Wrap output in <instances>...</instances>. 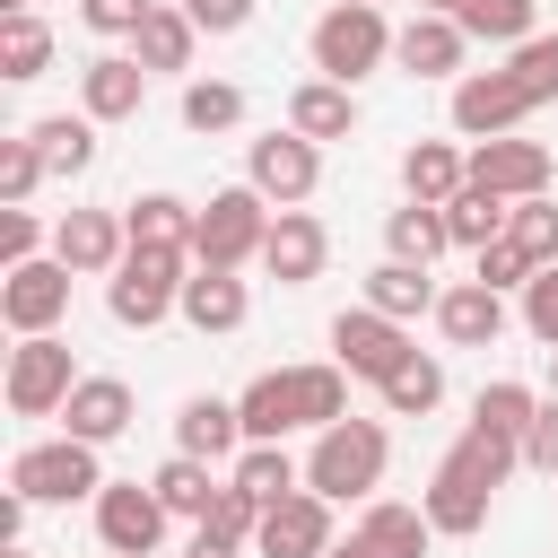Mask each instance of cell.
Instances as JSON below:
<instances>
[{"label":"cell","instance_id":"6da1fadb","mask_svg":"<svg viewBox=\"0 0 558 558\" xmlns=\"http://www.w3.org/2000/svg\"><path fill=\"white\" fill-rule=\"evenodd\" d=\"M384 462H392L384 418H340V427H323V436H314V453H305V488H314V497H331V506H375Z\"/></svg>","mask_w":558,"mask_h":558},{"label":"cell","instance_id":"7a4b0ae2","mask_svg":"<svg viewBox=\"0 0 558 558\" xmlns=\"http://www.w3.org/2000/svg\"><path fill=\"white\" fill-rule=\"evenodd\" d=\"M183 279H192V253L183 244H131L122 270L105 279V314L122 331H157L174 305H183Z\"/></svg>","mask_w":558,"mask_h":558},{"label":"cell","instance_id":"3957f363","mask_svg":"<svg viewBox=\"0 0 558 558\" xmlns=\"http://www.w3.org/2000/svg\"><path fill=\"white\" fill-rule=\"evenodd\" d=\"M270 218H279V209H270L253 183L209 192V201H201V227H192V270H244V262H262Z\"/></svg>","mask_w":558,"mask_h":558},{"label":"cell","instance_id":"277c9868","mask_svg":"<svg viewBox=\"0 0 558 558\" xmlns=\"http://www.w3.org/2000/svg\"><path fill=\"white\" fill-rule=\"evenodd\" d=\"M392 35L401 26H384V9H366V0H331L323 17H314V78H340V87H357L366 70H384L392 61Z\"/></svg>","mask_w":558,"mask_h":558},{"label":"cell","instance_id":"5b68a950","mask_svg":"<svg viewBox=\"0 0 558 558\" xmlns=\"http://www.w3.org/2000/svg\"><path fill=\"white\" fill-rule=\"evenodd\" d=\"M0 392H9V410H17V418H61V401L78 392V357H70V340H61V331L17 340V349H9Z\"/></svg>","mask_w":558,"mask_h":558},{"label":"cell","instance_id":"8992f818","mask_svg":"<svg viewBox=\"0 0 558 558\" xmlns=\"http://www.w3.org/2000/svg\"><path fill=\"white\" fill-rule=\"evenodd\" d=\"M9 488L26 506H70V497H105V471H96V445L78 436H52V445H26L9 462Z\"/></svg>","mask_w":558,"mask_h":558},{"label":"cell","instance_id":"52a82bcc","mask_svg":"<svg viewBox=\"0 0 558 558\" xmlns=\"http://www.w3.org/2000/svg\"><path fill=\"white\" fill-rule=\"evenodd\" d=\"M410 323H392V314H375V305H340L331 314V357L357 375V384H392L401 366H410Z\"/></svg>","mask_w":558,"mask_h":558},{"label":"cell","instance_id":"ba28073f","mask_svg":"<svg viewBox=\"0 0 558 558\" xmlns=\"http://www.w3.org/2000/svg\"><path fill=\"white\" fill-rule=\"evenodd\" d=\"M244 183H253L270 209H305V201H314V183H323V148H314V140H296V131H270V140H253V148H244Z\"/></svg>","mask_w":558,"mask_h":558},{"label":"cell","instance_id":"9c48e42d","mask_svg":"<svg viewBox=\"0 0 558 558\" xmlns=\"http://www.w3.org/2000/svg\"><path fill=\"white\" fill-rule=\"evenodd\" d=\"M166 497L148 488V480H105V497H96V541L113 549V558H157V541H166Z\"/></svg>","mask_w":558,"mask_h":558},{"label":"cell","instance_id":"30bf717a","mask_svg":"<svg viewBox=\"0 0 558 558\" xmlns=\"http://www.w3.org/2000/svg\"><path fill=\"white\" fill-rule=\"evenodd\" d=\"M532 113V96H523V78L514 70H462L453 78V131L480 148V140H514V122Z\"/></svg>","mask_w":558,"mask_h":558},{"label":"cell","instance_id":"8fae6325","mask_svg":"<svg viewBox=\"0 0 558 558\" xmlns=\"http://www.w3.org/2000/svg\"><path fill=\"white\" fill-rule=\"evenodd\" d=\"M70 262H17L9 279H0V323L17 331V340H35V331H61V314H70Z\"/></svg>","mask_w":558,"mask_h":558},{"label":"cell","instance_id":"7c38bea8","mask_svg":"<svg viewBox=\"0 0 558 558\" xmlns=\"http://www.w3.org/2000/svg\"><path fill=\"white\" fill-rule=\"evenodd\" d=\"M331 497H314V488H296V497H279L270 514H262V532H253V558H331Z\"/></svg>","mask_w":558,"mask_h":558},{"label":"cell","instance_id":"4fadbf2b","mask_svg":"<svg viewBox=\"0 0 558 558\" xmlns=\"http://www.w3.org/2000/svg\"><path fill=\"white\" fill-rule=\"evenodd\" d=\"M122 253H131L122 209H70V218L52 227V262H70L78 279H113V270H122Z\"/></svg>","mask_w":558,"mask_h":558},{"label":"cell","instance_id":"5bb4252c","mask_svg":"<svg viewBox=\"0 0 558 558\" xmlns=\"http://www.w3.org/2000/svg\"><path fill=\"white\" fill-rule=\"evenodd\" d=\"M549 174H558V166H549L541 140H480V148H471V183L497 192V201H541Z\"/></svg>","mask_w":558,"mask_h":558},{"label":"cell","instance_id":"9a60e30c","mask_svg":"<svg viewBox=\"0 0 558 558\" xmlns=\"http://www.w3.org/2000/svg\"><path fill=\"white\" fill-rule=\"evenodd\" d=\"M323 262H331L323 218H314V209H279V218H270V244H262V270H270L279 288H305V279H323Z\"/></svg>","mask_w":558,"mask_h":558},{"label":"cell","instance_id":"2e32d148","mask_svg":"<svg viewBox=\"0 0 558 558\" xmlns=\"http://www.w3.org/2000/svg\"><path fill=\"white\" fill-rule=\"evenodd\" d=\"M148 105V70L131 61V52H96L87 70H78V113L87 122H131Z\"/></svg>","mask_w":558,"mask_h":558},{"label":"cell","instance_id":"e0dca14e","mask_svg":"<svg viewBox=\"0 0 558 558\" xmlns=\"http://www.w3.org/2000/svg\"><path fill=\"white\" fill-rule=\"evenodd\" d=\"M131 384L122 375H78V392L61 401V436H78V445H113L122 427H131Z\"/></svg>","mask_w":558,"mask_h":558},{"label":"cell","instance_id":"ac0fdd59","mask_svg":"<svg viewBox=\"0 0 558 558\" xmlns=\"http://www.w3.org/2000/svg\"><path fill=\"white\" fill-rule=\"evenodd\" d=\"M392 61L410 70V78H462V61H471V35L453 26V17H410L401 35H392Z\"/></svg>","mask_w":558,"mask_h":558},{"label":"cell","instance_id":"d6986e66","mask_svg":"<svg viewBox=\"0 0 558 558\" xmlns=\"http://www.w3.org/2000/svg\"><path fill=\"white\" fill-rule=\"evenodd\" d=\"M174 453H192V462H235V453H244V418H235V401L192 392V401L174 410Z\"/></svg>","mask_w":558,"mask_h":558},{"label":"cell","instance_id":"ffe728a7","mask_svg":"<svg viewBox=\"0 0 558 558\" xmlns=\"http://www.w3.org/2000/svg\"><path fill=\"white\" fill-rule=\"evenodd\" d=\"M174 314H183L201 340H218V331H244V314H253V288H244L235 270H192Z\"/></svg>","mask_w":558,"mask_h":558},{"label":"cell","instance_id":"44dd1931","mask_svg":"<svg viewBox=\"0 0 558 558\" xmlns=\"http://www.w3.org/2000/svg\"><path fill=\"white\" fill-rule=\"evenodd\" d=\"M462 183H471V148H453V140H410V148H401V192H410V201L445 209Z\"/></svg>","mask_w":558,"mask_h":558},{"label":"cell","instance_id":"7402d4cb","mask_svg":"<svg viewBox=\"0 0 558 558\" xmlns=\"http://www.w3.org/2000/svg\"><path fill=\"white\" fill-rule=\"evenodd\" d=\"M418 506H427L436 541H471V532H488V506H497V497H488L480 480H462L453 462H436V480H427V497H418Z\"/></svg>","mask_w":558,"mask_h":558},{"label":"cell","instance_id":"603a6c76","mask_svg":"<svg viewBox=\"0 0 558 558\" xmlns=\"http://www.w3.org/2000/svg\"><path fill=\"white\" fill-rule=\"evenodd\" d=\"M288 131L296 140H349L357 131V87H340V78H305L296 96H288Z\"/></svg>","mask_w":558,"mask_h":558},{"label":"cell","instance_id":"cb8c5ba5","mask_svg":"<svg viewBox=\"0 0 558 558\" xmlns=\"http://www.w3.org/2000/svg\"><path fill=\"white\" fill-rule=\"evenodd\" d=\"M436 331H445L453 349H488V340L506 331V296H497V288H480V279H462V288H445V296H436Z\"/></svg>","mask_w":558,"mask_h":558},{"label":"cell","instance_id":"d4e9b609","mask_svg":"<svg viewBox=\"0 0 558 558\" xmlns=\"http://www.w3.org/2000/svg\"><path fill=\"white\" fill-rule=\"evenodd\" d=\"M288 410H296V427H340L349 418V366L340 357H323V366H288Z\"/></svg>","mask_w":558,"mask_h":558},{"label":"cell","instance_id":"484cf974","mask_svg":"<svg viewBox=\"0 0 558 558\" xmlns=\"http://www.w3.org/2000/svg\"><path fill=\"white\" fill-rule=\"evenodd\" d=\"M192 52H201V26L183 17V0H157V17L131 35V61L157 78V70H192Z\"/></svg>","mask_w":558,"mask_h":558},{"label":"cell","instance_id":"4316f807","mask_svg":"<svg viewBox=\"0 0 558 558\" xmlns=\"http://www.w3.org/2000/svg\"><path fill=\"white\" fill-rule=\"evenodd\" d=\"M26 140H35L44 174H61V183L96 166V122H87V113H44V122H26Z\"/></svg>","mask_w":558,"mask_h":558},{"label":"cell","instance_id":"83f0119b","mask_svg":"<svg viewBox=\"0 0 558 558\" xmlns=\"http://www.w3.org/2000/svg\"><path fill=\"white\" fill-rule=\"evenodd\" d=\"M506 227H514V201H497V192H480V183H462V192L445 201V235H453L462 253H488Z\"/></svg>","mask_w":558,"mask_h":558},{"label":"cell","instance_id":"f1b7e54d","mask_svg":"<svg viewBox=\"0 0 558 558\" xmlns=\"http://www.w3.org/2000/svg\"><path fill=\"white\" fill-rule=\"evenodd\" d=\"M436 296H445V288H436L418 262H375V270H366V305H375V314H392V323L436 314Z\"/></svg>","mask_w":558,"mask_h":558},{"label":"cell","instance_id":"f546056e","mask_svg":"<svg viewBox=\"0 0 558 558\" xmlns=\"http://www.w3.org/2000/svg\"><path fill=\"white\" fill-rule=\"evenodd\" d=\"M357 532H366L384 558H427V541H436L427 506H401V497H375V506L357 514Z\"/></svg>","mask_w":558,"mask_h":558},{"label":"cell","instance_id":"4dcf8cb0","mask_svg":"<svg viewBox=\"0 0 558 558\" xmlns=\"http://www.w3.org/2000/svg\"><path fill=\"white\" fill-rule=\"evenodd\" d=\"M122 227H131V244H183V253H192L201 209L174 201V192H140V201H122Z\"/></svg>","mask_w":558,"mask_h":558},{"label":"cell","instance_id":"1f68e13d","mask_svg":"<svg viewBox=\"0 0 558 558\" xmlns=\"http://www.w3.org/2000/svg\"><path fill=\"white\" fill-rule=\"evenodd\" d=\"M445 244H453V235H445V209H427V201H401V209L384 218V262H418V270H427Z\"/></svg>","mask_w":558,"mask_h":558},{"label":"cell","instance_id":"d6a6232c","mask_svg":"<svg viewBox=\"0 0 558 558\" xmlns=\"http://www.w3.org/2000/svg\"><path fill=\"white\" fill-rule=\"evenodd\" d=\"M235 418H244V445H279V436L296 427V410H288V366L253 375V384L235 392Z\"/></svg>","mask_w":558,"mask_h":558},{"label":"cell","instance_id":"836d02e7","mask_svg":"<svg viewBox=\"0 0 558 558\" xmlns=\"http://www.w3.org/2000/svg\"><path fill=\"white\" fill-rule=\"evenodd\" d=\"M227 480H235L244 497H262V506H279V497H296V488H305V462H296L288 445H244Z\"/></svg>","mask_w":558,"mask_h":558},{"label":"cell","instance_id":"e575fe53","mask_svg":"<svg viewBox=\"0 0 558 558\" xmlns=\"http://www.w3.org/2000/svg\"><path fill=\"white\" fill-rule=\"evenodd\" d=\"M148 488L166 497V514H183V523H209V506H218V488H227V480H209V462H192V453H166Z\"/></svg>","mask_w":558,"mask_h":558},{"label":"cell","instance_id":"d590c367","mask_svg":"<svg viewBox=\"0 0 558 558\" xmlns=\"http://www.w3.org/2000/svg\"><path fill=\"white\" fill-rule=\"evenodd\" d=\"M52 70V26L26 9V17H0V78L9 87H26V78H44Z\"/></svg>","mask_w":558,"mask_h":558},{"label":"cell","instance_id":"8d00e7d4","mask_svg":"<svg viewBox=\"0 0 558 558\" xmlns=\"http://www.w3.org/2000/svg\"><path fill=\"white\" fill-rule=\"evenodd\" d=\"M445 462H453V471H462V480H480V488H488V497H497V488H506V471H514V462H523V445H514V436H488V427H462V436H453V453H445Z\"/></svg>","mask_w":558,"mask_h":558},{"label":"cell","instance_id":"74e56055","mask_svg":"<svg viewBox=\"0 0 558 558\" xmlns=\"http://www.w3.org/2000/svg\"><path fill=\"white\" fill-rule=\"evenodd\" d=\"M532 410H541V392H532V384H514V375H497V384H480V401H471V427H488V436H514V445H523Z\"/></svg>","mask_w":558,"mask_h":558},{"label":"cell","instance_id":"f35d334b","mask_svg":"<svg viewBox=\"0 0 558 558\" xmlns=\"http://www.w3.org/2000/svg\"><path fill=\"white\" fill-rule=\"evenodd\" d=\"M453 26H462L471 44H532V35H541V26H532V0H462Z\"/></svg>","mask_w":558,"mask_h":558},{"label":"cell","instance_id":"ab89813d","mask_svg":"<svg viewBox=\"0 0 558 558\" xmlns=\"http://www.w3.org/2000/svg\"><path fill=\"white\" fill-rule=\"evenodd\" d=\"M375 392H384V410H392V418H427V410L445 401V366H436L427 349H410V366H401L392 384H375Z\"/></svg>","mask_w":558,"mask_h":558},{"label":"cell","instance_id":"60d3db41","mask_svg":"<svg viewBox=\"0 0 558 558\" xmlns=\"http://www.w3.org/2000/svg\"><path fill=\"white\" fill-rule=\"evenodd\" d=\"M235 122H244V87L235 78H192L183 87V131L209 140V131H235Z\"/></svg>","mask_w":558,"mask_h":558},{"label":"cell","instance_id":"b9f144b4","mask_svg":"<svg viewBox=\"0 0 558 558\" xmlns=\"http://www.w3.org/2000/svg\"><path fill=\"white\" fill-rule=\"evenodd\" d=\"M35 183H44L35 140H26V131H17V140H0V209H26V201H35Z\"/></svg>","mask_w":558,"mask_h":558},{"label":"cell","instance_id":"7bdbcfd3","mask_svg":"<svg viewBox=\"0 0 558 558\" xmlns=\"http://www.w3.org/2000/svg\"><path fill=\"white\" fill-rule=\"evenodd\" d=\"M506 235L549 270V262H558V201H549V192H541V201H514V227H506Z\"/></svg>","mask_w":558,"mask_h":558},{"label":"cell","instance_id":"ee69618b","mask_svg":"<svg viewBox=\"0 0 558 558\" xmlns=\"http://www.w3.org/2000/svg\"><path fill=\"white\" fill-rule=\"evenodd\" d=\"M506 70L523 78V96H532V105H558V35L514 44V61H506Z\"/></svg>","mask_w":558,"mask_h":558},{"label":"cell","instance_id":"f6af8a7d","mask_svg":"<svg viewBox=\"0 0 558 558\" xmlns=\"http://www.w3.org/2000/svg\"><path fill=\"white\" fill-rule=\"evenodd\" d=\"M471 262H480L471 279H480V288H497V296H506V288H532V270H541L514 235H497V244H488V253H471Z\"/></svg>","mask_w":558,"mask_h":558},{"label":"cell","instance_id":"bcb514c9","mask_svg":"<svg viewBox=\"0 0 558 558\" xmlns=\"http://www.w3.org/2000/svg\"><path fill=\"white\" fill-rule=\"evenodd\" d=\"M262 514H270V506H262V497H244V488L227 480V488H218V506H209V532H227V541H244V549H253Z\"/></svg>","mask_w":558,"mask_h":558},{"label":"cell","instance_id":"7dc6e473","mask_svg":"<svg viewBox=\"0 0 558 558\" xmlns=\"http://www.w3.org/2000/svg\"><path fill=\"white\" fill-rule=\"evenodd\" d=\"M523 331H532L541 349H558V262L532 270V288H523Z\"/></svg>","mask_w":558,"mask_h":558},{"label":"cell","instance_id":"c3c4849f","mask_svg":"<svg viewBox=\"0 0 558 558\" xmlns=\"http://www.w3.org/2000/svg\"><path fill=\"white\" fill-rule=\"evenodd\" d=\"M78 17H87L96 35H122V44H131V35L157 17V0H78Z\"/></svg>","mask_w":558,"mask_h":558},{"label":"cell","instance_id":"681fc988","mask_svg":"<svg viewBox=\"0 0 558 558\" xmlns=\"http://www.w3.org/2000/svg\"><path fill=\"white\" fill-rule=\"evenodd\" d=\"M0 262H44V218L35 209H0Z\"/></svg>","mask_w":558,"mask_h":558},{"label":"cell","instance_id":"f907efd6","mask_svg":"<svg viewBox=\"0 0 558 558\" xmlns=\"http://www.w3.org/2000/svg\"><path fill=\"white\" fill-rule=\"evenodd\" d=\"M183 17H192L201 35H244V26H253V0H183Z\"/></svg>","mask_w":558,"mask_h":558},{"label":"cell","instance_id":"816d5d0a","mask_svg":"<svg viewBox=\"0 0 558 558\" xmlns=\"http://www.w3.org/2000/svg\"><path fill=\"white\" fill-rule=\"evenodd\" d=\"M523 462H532V471H558V401L532 410V427H523Z\"/></svg>","mask_w":558,"mask_h":558},{"label":"cell","instance_id":"f5cc1de1","mask_svg":"<svg viewBox=\"0 0 558 558\" xmlns=\"http://www.w3.org/2000/svg\"><path fill=\"white\" fill-rule=\"evenodd\" d=\"M183 558H244V541H227V532H209V523H192V549Z\"/></svg>","mask_w":558,"mask_h":558},{"label":"cell","instance_id":"db71d44e","mask_svg":"<svg viewBox=\"0 0 558 558\" xmlns=\"http://www.w3.org/2000/svg\"><path fill=\"white\" fill-rule=\"evenodd\" d=\"M17 532H26V497L9 488V497H0V541H17Z\"/></svg>","mask_w":558,"mask_h":558},{"label":"cell","instance_id":"11a10c76","mask_svg":"<svg viewBox=\"0 0 558 558\" xmlns=\"http://www.w3.org/2000/svg\"><path fill=\"white\" fill-rule=\"evenodd\" d=\"M331 558H384V549H375L366 532H349V541H331Z\"/></svg>","mask_w":558,"mask_h":558},{"label":"cell","instance_id":"9f6ffc18","mask_svg":"<svg viewBox=\"0 0 558 558\" xmlns=\"http://www.w3.org/2000/svg\"><path fill=\"white\" fill-rule=\"evenodd\" d=\"M418 9H427V17H453V9H462V0H418Z\"/></svg>","mask_w":558,"mask_h":558},{"label":"cell","instance_id":"6f0895ef","mask_svg":"<svg viewBox=\"0 0 558 558\" xmlns=\"http://www.w3.org/2000/svg\"><path fill=\"white\" fill-rule=\"evenodd\" d=\"M0 17H26V0H0Z\"/></svg>","mask_w":558,"mask_h":558},{"label":"cell","instance_id":"680465c9","mask_svg":"<svg viewBox=\"0 0 558 558\" xmlns=\"http://www.w3.org/2000/svg\"><path fill=\"white\" fill-rule=\"evenodd\" d=\"M549 401H558V349H549Z\"/></svg>","mask_w":558,"mask_h":558},{"label":"cell","instance_id":"91938a15","mask_svg":"<svg viewBox=\"0 0 558 558\" xmlns=\"http://www.w3.org/2000/svg\"><path fill=\"white\" fill-rule=\"evenodd\" d=\"M0 558H35V549H17V541H9V549H0Z\"/></svg>","mask_w":558,"mask_h":558},{"label":"cell","instance_id":"94428289","mask_svg":"<svg viewBox=\"0 0 558 558\" xmlns=\"http://www.w3.org/2000/svg\"><path fill=\"white\" fill-rule=\"evenodd\" d=\"M366 9H384V0H366Z\"/></svg>","mask_w":558,"mask_h":558}]
</instances>
